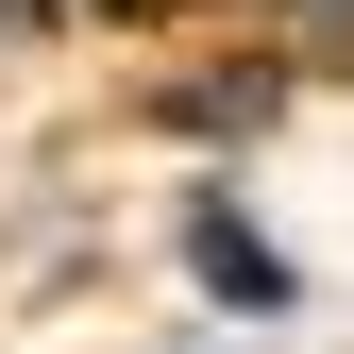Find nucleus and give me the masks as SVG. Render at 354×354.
I'll return each instance as SVG.
<instances>
[{"mask_svg":"<svg viewBox=\"0 0 354 354\" xmlns=\"http://www.w3.org/2000/svg\"><path fill=\"white\" fill-rule=\"evenodd\" d=\"M186 253H203V287H219V304H287V270H270V236H253L236 203H203V219H186Z\"/></svg>","mask_w":354,"mask_h":354,"instance_id":"f257e3e1","label":"nucleus"}]
</instances>
